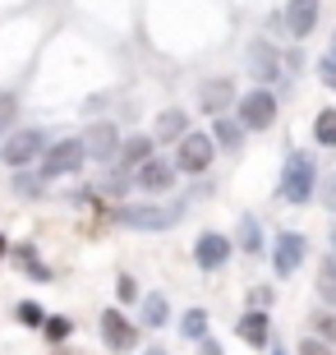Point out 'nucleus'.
I'll list each match as a JSON object with an SVG mask.
<instances>
[{
    "label": "nucleus",
    "mask_w": 336,
    "mask_h": 355,
    "mask_svg": "<svg viewBox=\"0 0 336 355\" xmlns=\"http://www.w3.org/2000/svg\"><path fill=\"white\" fill-rule=\"evenodd\" d=\"M332 250H336V231H332ZM332 259H336V254H332Z\"/></svg>",
    "instance_id": "f704fd0d"
},
{
    "label": "nucleus",
    "mask_w": 336,
    "mask_h": 355,
    "mask_svg": "<svg viewBox=\"0 0 336 355\" xmlns=\"http://www.w3.org/2000/svg\"><path fill=\"white\" fill-rule=\"evenodd\" d=\"M235 332H240V342H245V346H258V351H263V346H267V314H263V309H249Z\"/></svg>",
    "instance_id": "2eb2a0df"
},
{
    "label": "nucleus",
    "mask_w": 336,
    "mask_h": 355,
    "mask_svg": "<svg viewBox=\"0 0 336 355\" xmlns=\"http://www.w3.org/2000/svg\"><path fill=\"white\" fill-rule=\"evenodd\" d=\"M180 332L189 337V342H207V309H184Z\"/></svg>",
    "instance_id": "f3484780"
},
{
    "label": "nucleus",
    "mask_w": 336,
    "mask_h": 355,
    "mask_svg": "<svg viewBox=\"0 0 336 355\" xmlns=\"http://www.w3.org/2000/svg\"><path fill=\"white\" fill-rule=\"evenodd\" d=\"M313 337L332 346L336 342V314H313Z\"/></svg>",
    "instance_id": "b1692460"
},
{
    "label": "nucleus",
    "mask_w": 336,
    "mask_h": 355,
    "mask_svg": "<svg viewBox=\"0 0 336 355\" xmlns=\"http://www.w3.org/2000/svg\"><path fill=\"white\" fill-rule=\"evenodd\" d=\"M231 250H235V245L221 236V231H203V236L194 240V263L203 268V272H217V268H226Z\"/></svg>",
    "instance_id": "6e6552de"
},
{
    "label": "nucleus",
    "mask_w": 336,
    "mask_h": 355,
    "mask_svg": "<svg viewBox=\"0 0 336 355\" xmlns=\"http://www.w3.org/2000/svg\"><path fill=\"white\" fill-rule=\"evenodd\" d=\"M318 295H323V304L336 309V259H327V263L318 268Z\"/></svg>",
    "instance_id": "6ab92c4d"
},
{
    "label": "nucleus",
    "mask_w": 336,
    "mask_h": 355,
    "mask_svg": "<svg viewBox=\"0 0 336 355\" xmlns=\"http://www.w3.org/2000/svg\"><path fill=\"white\" fill-rule=\"evenodd\" d=\"M258 245H263V231H258V222H254V217H245V222H240V250L258 254Z\"/></svg>",
    "instance_id": "5701e85b"
},
{
    "label": "nucleus",
    "mask_w": 336,
    "mask_h": 355,
    "mask_svg": "<svg viewBox=\"0 0 336 355\" xmlns=\"http://www.w3.org/2000/svg\"><path fill=\"white\" fill-rule=\"evenodd\" d=\"M116 217H120V226H134V231H166V226H175V217H180V212H175V208H152V203H139V208H120Z\"/></svg>",
    "instance_id": "0eeeda50"
},
{
    "label": "nucleus",
    "mask_w": 336,
    "mask_h": 355,
    "mask_svg": "<svg viewBox=\"0 0 336 355\" xmlns=\"http://www.w3.org/2000/svg\"><path fill=\"white\" fill-rule=\"evenodd\" d=\"M157 139H184V111H161V120H157Z\"/></svg>",
    "instance_id": "412c9836"
},
{
    "label": "nucleus",
    "mask_w": 336,
    "mask_h": 355,
    "mask_svg": "<svg viewBox=\"0 0 336 355\" xmlns=\"http://www.w3.org/2000/svg\"><path fill=\"white\" fill-rule=\"evenodd\" d=\"M276 125V97L267 88H254L240 97V130H272Z\"/></svg>",
    "instance_id": "f03ea898"
},
{
    "label": "nucleus",
    "mask_w": 336,
    "mask_h": 355,
    "mask_svg": "<svg viewBox=\"0 0 336 355\" xmlns=\"http://www.w3.org/2000/svg\"><path fill=\"white\" fill-rule=\"evenodd\" d=\"M78 144H83V157H97V162L120 157V130L111 125V120H92Z\"/></svg>",
    "instance_id": "423d86ee"
},
{
    "label": "nucleus",
    "mask_w": 336,
    "mask_h": 355,
    "mask_svg": "<svg viewBox=\"0 0 336 355\" xmlns=\"http://www.w3.org/2000/svg\"><path fill=\"white\" fill-rule=\"evenodd\" d=\"M24 272H28V277H37V282H46V277H51V268H46V263H37L33 254H24Z\"/></svg>",
    "instance_id": "c756f323"
},
{
    "label": "nucleus",
    "mask_w": 336,
    "mask_h": 355,
    "mask_svg": "<svg viewBox=\"0 0 336 355\" xmlns=\"http://www.w3.org/2000/svg\"><path fill=\"white\" fill-rule=\"evenodd\" d=\"M14 116H19V102H14L10 92H0V130H10Z\"/></svg>",
    "instance_id": "bb28decb"
},
{
    "label": "nucleus",
    "mask_w": 336,
    "mask_h": 355,
    "mask_svg": "<svg viewBox=\"0 0 336 355\" xmlns=\"http://www.w3.org/2000/svg\"><path fill=\"white\" fill-rule=\"evenodd\" d=\"M212 153H217L212 134H184L180 148H175V171H184V175L207 171V166H212Z\"/></svg>",
    "instance_id": "20e7f679"
},
{
    "label": "nucleus",
    "mask_w": 336,
    "mask_h": 355,
    "mask_svg": "<svg viewBox=\"0 0 336 355\" xmlns=\"http://www.w3.org/2000/svg\"><path fill=\"white\" fill-rule=\"evenodd\" d=\"M46 153V134L42 130H14L0 148V162L5 166H28V162H37Z\"/></svg>",
    "instance_id": "39448f33"
},
{
    "label": "nucleus",
    "mask_w": 336,
    "mask_h": 355,
    "mask_svg": "<svg viewBox=\"0 0 336 355\" xmlns=\"http://www.w3.org/2000/svg\"><path fill=\"white\" fill-rule=\"evenodd\" d=\"M102 342L111 346V351H130L134 342H139V332H134V323L120 309H106L102 314Z\"/></svg>",
    "instance_id": "9d476101"
},
{
    "label": "nucleus",
    "mask_w": 336,
    "mask_h": 355,
    "mask_svg": "<svg viewBox=\"0 0 336 355\" xmlns=\"http://www.w3.org/2000/svg\"><path fill=\"white\" fill-rule=\"evenodd\" d=\"M249 69H254V79L258 83H276L281 79V55L272 51V42H254V46H249Z\"/></svg>",
    "instance_id": "f8f14e48"
},
{
    "label": "nucleus",
    "mask_w": 336,
    "mask_h": 355,
    "mask_svg": "<svg viewBox=\"0 0 336 355\" xmlns=\"http://www.w3.org/2000/svg\"><path fill=\"white\" fill-rule=\"evenodd\" d=\"M134 184H139L143 194H161V189H170V184H175V166H170V162L148 157L139 171H134Z\"/></svg>",
    "instance_id": "9b49d317"
},
{
    "label": "nucleus",
    "mask_w": 336,
    "mask_h": 355,
    "mask_svg": "<svg viewBox=\"0 0 336 355\" xmlns=\"http://www.w3.org/2000/svg\"><path fill=\"white\" fill-rule=\"evenodd\" d=\"M19 323H28V328H46V314H42V304L24 300V304H19Z\"/></svg>",
    "instance_id": "393cba45"
},
{
    "label": "nucleus",
    "mask_w": 336,
    "mask_h": 355,
    "mask_svg": "<svg viewBox=\"0 0 336 355\" xmlns=\"http://www.w3.org/2000/svg\"><path fill=\"white\" fill-rule=\"evenodd\" d=\"M0 254H5V236H0Z\"/></svg>",
    "instance_id": "c9c22d12"
},
{
    "label": "nucleus",
    "mask_w": 336,
    "mask_h": 355,
    "mask_svg": "<svg viewBox=\"0 0 336 355\" xmlns=\"http://www.w3.org/2000/svg\"><path fill=\"white\" fill-rule=\"evenodd\" d=\"M125 189H130V180H125L120 171H106V175H102V194H106V198H120Z\"/></svg>",
    "instance_id": "a878e982"
},
{
    "label": "nucleus",
    "mask_w": 336,
    "mask_h": 355,
    "mask_svg": "<svg viewBox=\"0 0 336 355\" xmlns=\"http://www.w3.org/2000/svg\"><path fill=\"white\" fill-rule=\"evenodd\" d=\"M272 355H281V351H272Z\"/></svg>",
    "instance_id": "4c0bfd02"
},
{
    "label": "nucleus",
    "mask_w": 336,
    "mask_h": 355,
    "mask_svg": "<svg viewBox=\"0 0 336 355\" xmlns=\"http://www.w3.org/2000/svg\"><path fill=\"white\" fill-rule=\"evenodd\" d=\"M148 157H152V144H148V139H130V144H120V162H125V166H143Z\"/></svg>",
    "instance_id": "a211bd4d"
},
{
    "label": "nucleus",
    "mask_w": 336,
    "mask_h": 355,
    "mask_svg": "<svg viewBox=\"0 0 336 355\" xmlns=\"http://www.w3.org/2000/svg\"><path fill=\"white\" fill-rule=\"evenodd\" d=\"M318 74H323V83L336 92V60H327V55H323V65H318Z\"/></svg>",
    "instance_id": "7c9ffc66"
},
{
    "label": "nucleus",
    "mask_w": 336,
    "mask_h": 355,
    "mask_svg": "<svg viewBox=\"0 0 336 355\" xmlns=\"http://www.w3.org/2000/svg\"><path fill=\"white\" fill-rule=\"evenodd\" d=\"M83 166V144L78 139H60V144H46L42 153V180H55V175H74Z\"/></svg>",
    "instance_id": "7ed1b4c3"
},
{
    "label": "nucleus",
    "mask_w": 336,
    "mask_h": 355,
    "mask_svg": "<svg viewBox=\"0 0 336 355\" xmlns=\"http://www.w3.org/2000/svg\"><path fill=\"white\" fill-rule=\"evenodd\" d=\"M313 139H318V148H336V111H323L313 120Z\"/></svg>",
    "instance_id": "aec40b11"
},
{
    "label": "nucleus",
    "mask_w": 336,
    "mask_h": 355,
    "mask_svg": "<svg viewBox=\"0 0 336 355\" xmlns=\"http://www.w3.org/2000/svg\"><path fill=\"white\" fill-rule=\"evenodd\" d=\"M304 236H295V231H281L276 236V250H272V268H276V277H295V268L304 263Z\"/></svg>",
    "instance_id": "1a4fd4ad"
},
{
    "label": "nucleus",
    "mask_w": 336,
    "mask_h": 355,
    "mask_svg": "<svg viewBox=\"0 0 336 355\" xmlns=\"http://www.w3.org/2000/svg\"><path fill=\"white\" fill-rule=\"evenodd\" d=\"M166 300H161V295H143V323H148V328H161V323H166Z\"/></svg>",
    "instance_id": "4be33fe9"
},
{
    "label": "nucleus",
    "mask_w": 336,
    "mask_h": 355,
    "mask_svg": "<svg viewBox=\"0 0 336 355\" xmlns=\"http://www.w3.org/2000/svg\"><path fill=\"white\" fill-rule=\"evenodd\" d=\"M198 355H226V351H221L217 342H203V351H198Z\"/></svg>",
    "instance_id": "473e14b6"
},
{
    "label": "nucleus",
    "mask_w": 336,
    "mask_h": 355,
    "mask_svg": "<svg viewBox=\"0 0 336 355\" xmlns=\"http://www.w3.org/2000/svg\"><path fill=\"white\" fill-rule=\"evenodd\" d=\"M120 300H134V277H120Z\"/></svg>",
    "instance_id": "2f4dec72"
},
{
    "label": "nucleus",
    "mask_w": 336,
    "mask_h": 355,
    "mask_svg": "<svg viewBox=\"0 0 336 355\" xmlns=\"http://www.w3.org/2000/svg\"><path fill=\"white\" fill-rule=\"evenodd\" d=\"M240 139H245V130H240V120H226V116H217V125H212V144H221V148H240Z\"/></svg>",
    "instance_id": "dca6fc26"
},
{
    "label": "nucleus",
    "mask_w": 336,
    "mask_h": 355,
    "mask_svg": "<svg viewBox=\"0 0 336 355\" xmlns=\"http://www.w3.org/2000/svg\"><path fill=\"white\" fill-rule=\"evenodd\" d=\"M148 355H161V351H148Z\"/></svg>",
    "instance_id": "e433bc0d"
},
{
    "label": "nucleus",
    "mask_w": 336,
    "mask_h": 355,
    "mask_svg": "<svg viewBox=\"0 0 336 355\" xmlns=\"http://www.w3.org/2000/svg\"><path fill=\"white\" fill-rule=\"evenodd\" d=\"M295 355H332V346L318 342V337H304V342L295 346Z\"/></svg>",
    "instance_id": "c85d7f7f"
},
{
    "label": "nucleus",
    "mask_w": 336,
    "mask_h": 355,
    "mask_svg": "<svg viewBox=\"0 0 336 355\" xmlns=\"http://www.w3.org/2000/svg\"><path fill=\"white\" fill-rule=\"evenodd\" d=\"M69 332H74V328H69V318H46V337H51V342H65Z\"/></svg>",
    "instance_id": "cd10ccee"
},
{
    "label": "nucleus",
    "mask_w": 336,
    "mask_h": 355,
    "mask_svg": "<svg viewBox=\"0 0 336 355\" xmlns=\"http://www.w3.org/2000/svg\"><path fill=\"white\" fill-rule=\"evenodd\" d=\"M327 60H336V37H332V51H327Z\"/></svg>",
    "instance_id": "72a5a7b5"
},
{
    "label": "nucleus",
    "mask_w": 336,
    "mask_h": 355,
    "mask_svg": "<svg viewBox=\"0 0 336 355\" xmlns=\"http://www.w3.org/2000/svg\"><path fill=\"white\" fill-rule=\"evenodd\" d=\"M235 102V88H231V79H207L203 88H198V106H203L207 116H221L226 106Z\"/></svg>",
    "instance_id": "4468645a"
},
{
    "label": "nucleus",
    "mask_w": 336,
    "mask_h": 355,
    "mask_svg": "<svg viewBox=\"0 0 336 355\" xmlns=\"http://www.w3.org/2000/svg\"><path fill=\"white\" fill-rule=\"evenodd\" d=\"M313 180H318L313 157L309 153H290V157H285V171H281V198L285 203H309L313 198Z\"/></svg>",
    "instance_id": "f257e3e1"
},
{
    "label": "nucleus",
    "mask_w": 336,
    "mask_h": 355,
    "mask_svg": "<svg viewBox=\"0 0 336 355\" xmlns=\"http://www.w3.org/2000/svg\"><path fill=\"white\" fill-rule=\"evenodd\" d=\"M318 5L323 0H290L285 5V28H290V37H309L313 28H318Z\"/></svg>",
    "instance_id": "ddd939ff"
}]
</instances>
